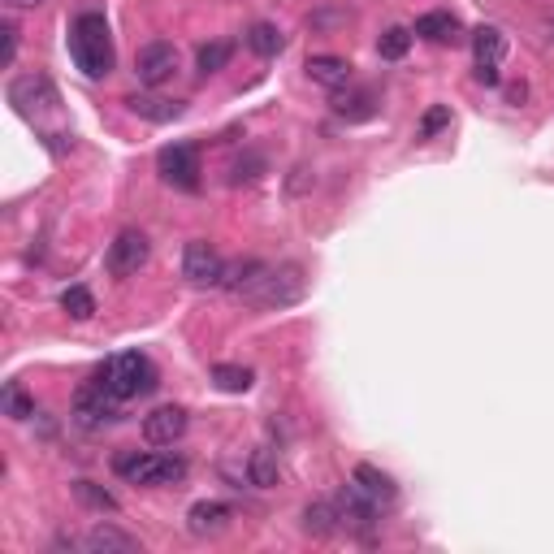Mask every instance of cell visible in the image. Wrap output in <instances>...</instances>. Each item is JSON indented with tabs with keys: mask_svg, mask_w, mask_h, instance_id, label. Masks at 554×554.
Returning a JSON list of instances; mask_svg holds the SVG:
<instances>
[{
	"mask_svg": "<svg viewBox=\"0 0 554 554\" xmlns=\"http://www.w3.org/2000/svg\"><path fill=\"white\" fill-rule=\"evenodd\" d=\"M230 516H234L230 503H221V498H204V503H195L187 511V529H191V537H213V533L226 529Z\"/></svg>",
	"mask_w": 554,
	"mask_h": 554,
	"instance_id": "14",
	"label": "cell"
},
{
	"mask_svg": "<svg viewBox=\"0 0 554 554\" xmlns=\"http://www.w3.org/2000/svg\"><path fill=\"white\" fill-rule=\"evenodd\" d=\"M265 273H269L265 260H239V265H226V282H221V290H230L234 299H247L260 282H265Z\"/></svg>",
	"mask_w": 554,
	"mask_h": 554,
	"instance_id": "18",
	"label": "cell"
},
{
	"mask_svg": "<svg viewBox=\"0 0 554 554\" xmlns=\"http://www.w3.org/2000/svg\"><path fill=\"white\" fill-rule=\"evenodd\" d=\"M74 498L91 511H117V498L109 490H100L96 481H74Z\"/></svg>",
	"mask_w": 554,
	"mask_h": 554,
	"instance_id": "31",
	"label": "cell"
},
{
	"mask_svg": "<svg viewBox=\"0 0 554 554\" xmlns=\"http://www.w3.org/2000/svg\"><path fill=\"white\" fill-rule=\"evenodd\" d=\"M0 39H5L0 65H13V57H18V26H13V22H0Z\"/></svg>",
	"mask_w": 554,
	"mask_h": 554,
	"instance_id": "33",
	"label": "cell"
},
{
	"mask_svg": "<svg viewBox=\"0 0 554 554\" xmlns=\"http://www.w3.org/2000/svg\"><path fill=\"white\" fill-rule=\"evenodd\" d=\"M351 481L360 485L373 503H394V498H399V485H394V477H390V472H381L377 464H355Z\"/></svg>",
	"mask_w": 554,
	"mask_h": 554,
	"instance_id": "19",
	"label": "cell"
},
{
	"mask_svg": "<svg viewBox=\"0 0 554 554\" xmlns=\"http://www.w3.org/2000/svg\"><path fill=\"white\" fill-rule=\"evenodd\" d=\"M213 381L226 394H243V390H252L256 373H252V368H243V364H213Z\"/></svg>",
	"mask_w": 554,
	"mask_h": 554,
	"instance_id": "25",
	"label": "cell"
},
{
	"mask_svg": "<svg viewBox=\"0 0 554 554\" xmlns=\"http://www.w3.org/2000/svg\"><path fill=\"white\" fill-rule=\"evenodd\" d=\"M412 35L429 39V44H455V39H464V26H459L455 13L433 9V13H420L416 26H412Z\"/></svg>",
	"mask_w": 554,
	"mask_h": 554,
	"instance_id": "16",
	"label": "cell"
},
{
	"mask_svg": "<svg viewBox=\"0 0 554 554\" xmlns=\"http://www.w3.org/2000/svg\"><path fill=\"white\" fill-rule=\"evenodd\" d=\"M477 83H485V87L503 83V78H498V65H477Z\"/></svg>",
	"mask_w": 554,
	"mask_h": 554,
	"instance_id": "34",
	"label": "cell"
},
{
	"mask_svg": "<svg viewBox=\"0 0 554 554\" xmlns=\"http://www.w3.org/2000/svg\"><path fill=\"white\" fill-rule=\"evenodd\" d=\"M61 308L74 316V321H91L96 316V295H91L87 286H70V290H61Z\"/></svg>",
	"mask_w": 554,
	"mask_h": 554,
	"instance_id": "29",
	"label": "cell"
},
{
	"mask_svg": "<svg viewBox=\"0 0 554 554\" xmlns=\"http://www.w3.org/2000/svg\"><path fill=\"white\" fill-rule=\"evenodd\" d=\"M247 48H252L256 57H277V52L286 48L282 26H273V22H252V26H247Z\"/></svg>",
	"mask_w": 554,
	"mask_h": 554,
	"instance_id": "22",
	"label": "cell"
},
{
	"mask_svg": "<svg viewBox=\"0 0 554 554\" xmlns=\"http://www.w3.org/2000/svg\"><path fill=\"white\" fill-rule=\"evenodd\" d=\"M96 381H100V390L113 394L117 403H130V399H139V394L156 390V364L143 351H122V355H113V360L100 364Z\"/></svg>",
	"mask_w": 554,
	"mask_h": 554,
	"instance_id": "2",
	"label": "cell"
},
{
	"mask_svg": "<svg viewBox=\"0 0 554 554\" xmlns=\"http://www.w3.org/2000/svg\"><path fill=\"white\" fill-rule=\"evenodd\" d=\"M308 78L312 83H321V87H329V91H342L351 83V61L347 57H334V52H316V57H308Z\"/></svg>",
	"mask_w": 554,
	"mask_h": 554,
	"instance_id": "15",
	"label": "cell"
},
{
	"mask_svg": "<svg viewBox=\"0 0 554 554\" xmlns=\"http://www.w3.org/2000/svg\"><path fill=\"white\" fill-rule=\"evenodd\" d=\"M74 420L83 429H104L117 420V399L113 394L100 390V381H91V386H83L74 394Z\"/></svg>",
	"mask_w": 554,
	"mask_h": 554,
	"instance_id": "10",
	"label": "cell"
},
{
	"mask_svg": "<svg viewBox=\"0 0 554 554\" xmlns=\"http://www.w3.org/2000/svg\"><path fill=\"white\" fill-rule=\"evenodd\" d=\"M472 57H477V65H498L507 57V35L503 26L494 22H481L477 31H472Z\"/></svg>",
	"mask_w": 554,
	"mask_h": 554,
	"instance_id": "21",
	"label": "cell"
},
{
	"mask_svg": "<svg viewBox=\"0 0 554 554\" xmlns=\"http://www.w3.org/2000/svg\"><path fill=\"white\" fill-rule=\"evenodd\" d=\"M334 503H338V516H342V524H347V529H355L360 537L373 533V524H377V507H381V503H373V498H368L355 481H351V485H342Z\"/></svg>",
	"mask_w": 554,
	"mask_h": 554,
	"instance_id": "11",
	"label": "cell"
},
{
	"mask_svg": "<svg viewBox=\"0 0 554 554\" xmlns=\"http://www.w3.org/2000/svg\"><path fill=\"white\" fill-rule=\"evenodd\" d=\"M446 126H451V104H429L425 117L416 122V139H420V143H425V139H438Z\"/></svg>",
	"mask_w": 554,
	"mask_h": 554,
	"instance_id": "30",
	"label": "cell"
},
{
	"mask_svg": "<svg viewBox=\"0 0 554 554\" xmlns=\"http://www.w3.org/2000/svg\"><path fill=\"white\" fill-rule=\"evenodd\" d=\"M126 109L135 113V117H143V122H178L182 117V100H165V96H126Z\"/></svg>",
	"mask_w": 554,
	"mask_h": 554,
	"instance_id": "20",
	"label": "cell"
},
{
	"mask_svg": "<svg viewBox=\"0 0 554 554\" xmlns=\"http://www.w3.org/2000/svg\"><path fill=\"white\" fill-rule=\"evenodd\" d=\"M230 57H234V44H226V39H217V44H204L200 52H195V70H200V74L208 78V74L226 70Z\"/></svg>",
	"mask_w": 554,
	"mask_h": 554,
	"instance_id": "26",
	"label": "cell"
},
{
	"mask_svg": "<svg viewBox=\"0 0 554 554\" xmlns=\"http://www.w3.org/2000/svg\"><path fill=\"white\" fill-rule=\"evenodd\" d=\"M70 57L87 78H109L117 65L113 52V31L104 13H78L70 22Z\"/></svg>",
	"mask_w": 554,
	"mask_h": 554,
	"instance_id": "1",
	"label": "cell"
},
{
	"mask_svg": "<svg viewBox=\"0 0 554 554\" xmlns=\"http://www.w3.org/2000/svg\"><path fill=\"white\" fill-rule=\"evenodd\" d=\"M303 295H308V277H303L299 265H269L265 282H260L252 295H247L243 303H252V308H290V303H299Z\"/></svg>",
	"mask_w": 554,
	"mask_h": 554,
	"instance_id": "4",
	"label": "cell"
},
{
	"mask_svg": "<svg viewBox=\"0 0 554 554\" xmlns=\"http://www.w3.org/2000/svg\"><path fill=\"white\" fill-rule=\"evenodd\" d=\"M83 546L87 554H139L143 546H139V537H130L126 529H117V524H91V529L83 533Z\"/></svg>",
	"mask_w": 554,
	"mask_h": 554,
	"instance_id": "13",
	"label": "cell"
},
{
	"mask_svg": "<svg viewBox=\"0 0 554 554\" xmlns=\"http://www.w3.org/2000/svg\"><path fill=\"white\" fill-rule=\"evenodd\" d=\"M247 481H252L256 490H269V485H277V451H269V446H256L252 459H247Z\"/></svg>",
	"mask_w": 554,
	"mask_h": 554,
	"instance_id": "23",
	"label": "cell"
},
{
	"mask_svg": "<svg viewBox=\"0 0 554 554\" xmlns=\"http://www.w3.org/2000/svg\"><path fill=\"white\" fill-rule=\"evenodd\" d=\"M334 113L347 117V122H368L377 113L373 91H351V96H334Z\"/></svg>",
	"mask_w": 554,
	"mask_h": 554,
	"instance_id": "24",
	"label": "cell"
},
{
	"mask_svg": "<svg viewBox=\"0 0 554 554\" xmlns=\"http://www.w3.org/2000/svg\"><path fill=\"white\" fill-rule=\"evenodd\" d=\"M152 256V243L143 230H122L104 252V273L109 277H135Z\"/></svg>",
	"mask_w": 554,
	"mask_h": 554,
	"instance_id": "6",
	"label": "cell"
},
{
	"mask_svg": "<svg viewBox=\"0 0 554 554\" xmlns=\"http://www.w3.org/2000/svg\"><path fill=\"white\" fill-rule=\"evenodd\" d=\"M0 407H5L9 420H31L35 416V399L22 390V381H9L5 394H0Z\"/></svg>",
	"mask_w": 554,
	"mask_h": 554,
	"instance_id": "27",
	"label": "cell"
},
{
	"mask_svg": "<svg viewBox=\"0 0 554 554\" xmlns=\"http://www.w3.org/2000/svg\"><path fill=\"white\" fill-rule=\"evenodd\" d=\"M156 174L178 191H195L200 187V152L191 143H169V148L156 152Z\"/></svg>",
	"mask_w": 554,
	"mask_h": 554,
	"instance_id": "7",
	"label": "cell"
},
{
	"mask_svg": "<svg viewBox=\"0 0 554 554\" xmlns=\"http://www.w3.org/2000/svg\"><path fill=\"white\" fill-rule=\"evenodd\" d=\"M338 529H342V516H338L334 498H312V503L303 507V533H308V537L325 542V537H334Z\"/></svg>",
	"mask_w": 554,
	"mask_h": 554,
	"instance_id": "17",
	"label": "cell"
},
{
	"mask_svg": "<svg viewBox=\"0 0 554 554\" xmlns=\"http://www.w3.org/2000/svg\"><path fill=\"white\" fill-rule=\"evenodd\" d=\"M524 96H529V87H524V83H511V87H507V100H511V104H520Z\"/></svg>",
	"mask_w": 554,
	"mask_h": 554,
	"instance_id": "36",
	"label": "cell"
},
{
	"mask_svg": "<svg viewBox=\"0 0 554 554\" xmlns=\"http://www.w3.org/2000/svg\"><path fill=\"white\" fill-rule=\"evenodd\" d=\"M113 468H117V477H126L130 485H169V481L187 477V464H182V459H169V455H156V451L117 455Z\"/></svg>",
	"mask_w": 554,
	"mask_h": 554,
	"instance_id": "3",
	"label": "cell"
},
{
	"mask_svg": "<svg viewBox=\"0 0 554 554\" xmlns=\"http://www.w3.org/2000/svg\"><path fill=\"white\" fill-rule=\"evenodd\" d=\"M308 182H316V178L308 174V165H299V169H295V178H290V191H295V195H299L303 187H308Z\"/></svg>",
	"mask_w": 554,
	"mask_h": 554,
	"instance_id": "35",
	"label": "cell"
},
{
	"mask_svg": "<svg viewBox=\"0 0 554 554\" xmlns=\"http://www.w3.org/2000/svg\"><path fill=\"white\" fill-rule=\"evenodd\" d=\"M187 407H178V403H161L156 412L143 416V438H148L152 446H174L182 433H187Z\"/></svg>",
	"mask_w": 554,
	"mask_h": 554,
	"instance_id": "12",
	"label": "cell"
},
{
	"mask_svg": "<svg viewBox=\"0 0 554 554\" xmlns=\"http://www.w3.org/2000/svg\"><path fill=\"white\" fill-rule=\"evenodd\" d=\"M260 174H265V156H247V161H234V169H230V182L239 187V182H256Z\"/></svg>",
	"mask_w": 554,
	"mask_h": 554,
	"instance_id": "32",
	"label": "cell"
},
{
	"mask_svg": "<svg viewBox=\"0 0 554 554\" xmlns=\"http://www.w3.org/2000/svg\"><path fill=\"white\" fill-rule=\"evenodd\" d=\"M9 9H35V5H44V0H5Z\"/></svg>",
	"mask_w": 554,
	"mask_h": 554,
	"instance_id": "37",
	"label": "cell"
},
{
	"mask_svg": "<svg viewBox=\"0 0 554 554\" xmlns=\"http://www.w3.org/2000/svg\"><path fill=\"white\" fill-rule=\"evenodd\" d=\"M407 48H412V31H407V26H390V31L377 39V57L381 61H403Z\"/></svg>",
	"mask_w": 554,
	"mask_h": 554,
	"instance_id": "28",
	"label": "cell"
},
{
	"mask_svg": "<svg viewBox=\"0 0 554 554\" xmlns=\"http://www.w3.org/2000/svg\"><path fill=\"white\" fill-rule=\"evenodd\" d=\"M135 74L143 87H161L169 78L178 74V48L165 44V39H156V44H143L135 52Z\"/></svg>",
	"mask_w": 554,
	"mask_h": 554,
	"instance_id": "9",
	"label": "cell"
},
{
	"mask_svg": "<svg viewBox=\"0 0 554 554\" xmlns=\"http://www.w3.org/2000/svg\"><path fill=\"white\" fill-rule=\"evenodd\" d=\"M9 104L18 109L22 117H48V113H57V104H61V96H57V87H52V78L48 74H39V70H31V74H22V78H13L9 83Z\"/></svg>",
	"mask_w": 554,
	"mask_h": 554,
	"instance_id": "5",
	"label": "cell"
},
{
	"mask_svg": "<svg viewBox=\"0 0 554 554\" xmlns=\"http://www.w3.org/2000/svg\"><path fill=\"white\" fill-rule=\"evenodd\" d=\"M182 277H187L191 286H221L226 282V260H221L213 243L195 239L182 247Z\"/></svg>",
	"mask_w": 554,
	"mask_h": 554,
	"instance_id": "8",
	"label": "cell"
}]
</instances>
